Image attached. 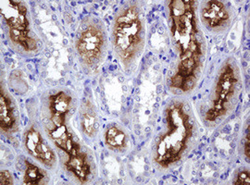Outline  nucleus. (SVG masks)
Here are the masks:
<instances>
[{"label": "nucleus", "instance_id": "nucleus-1", "mask_svg": "<svg viewBox=\"0 0 250 185\" xmlns=\"http://www.w3.org/2000/svg\"><path fill=\"white\" fill-rule=\"evenodd\" d=\"M195 11L194 1L170 2V32L180 59L177 71L170 79V87L186 93L197 85L204 55Z\"/></svg>", "mask_w": 250, "mask_h": 185}, {"label": "nucleus", "instance_id": "nucleus-2", "mask_svg": "<svg viewBox=\"0 0 250 185\" xmlns=\"http://www.w3.org/2000/svg\"><path fill=\"white\" fill-rule=\"evenodd\" d=\"M72 104V98L64 92L51 95L48 98V115L43 123L54 144L67 154L65 167L75 178L84 183L90 175L91 166L87 154L82 152L80 143L68 124Z\"/></svg>", "mask_w": 250, "mask_h": 185}, {"label": "nucleus", "instance_id": "nucleus-3", "mask_svg": "<svg viewBox=\"0 0 250 185\" xmlns=\"http://www.w3.org/2000/svg\"><path fill=\"white\" fill-rule=\"evenodd\" d=\"M167 132L157 143L155 160L168 167L182 159L194 132V125L183 103L171 104L167 108Z\"/></svg>", "mask_w": 250, "mask_h": 185}, {"label": "nucleus", "instance_id": "nucleus-4", "mask_svg": "<svg viewBox=\"0 0 250 185\" xmlns=\"http://www.w3.org/2000/svg\"><path fill=\"white\" fill-rule=\"evenodd\" d=\"M117 54L125 65L134 62L144 44L143 22L138 10L128 7L117 16L113 30Z\"/></svg>", "mask_w": 250, "mask_h": 185}, {"label": "nucleus", "instance_id": "nucleus-5", "mask_svg": "<svg viewBox=\"0 0 250 185\" xmlns=\"http://www.w3.org/2000/svg\"><path fill=\"white\" fill-rule=\"evenodd\" d=\"M1 14L10 42L23 52H35L37 41L31 29L25 5L19 1H1Z\"/></svg>", "mask_w": 250, "mask_h": 185}, {"label": "nucleus", "instance_id": "nucleus-6", "mask_svg": "<svg viewBox=\"0 0 250 185\" xmlns=\"http://www.w3.org/2000/svg\"><path fill=\"white\" fill-rule=\"evenodd\" d=\"M237 85L238 78L234 74V70L230 65L225 66L216 83L213 105L207 113V119L209 122H215L218 118L227 114Z\"/></svg>", "mask_w": 250, "mask_h": 185}, {"label": "nucleus", "instance_id": "nucleus-7", "mask_svg": "<svg viewBox=\"0 0 250 185\" xmlns=\"http://www.w3.org/2000/svg\"><path fill=\"white\" fill-rule=\"evenodd\" d=\"M104 44L105 36L102 30L95 24H91L81 34L76 48L83 62L86 64H94L99 62Z\"/></svg>", "mask_w": 250, "mask_h": 185}, {"label": "nucleus", "instance_id": "nucleus-8", "mask_svg": "<svg viewBox=\"0 0 250 185\" xmlns=\"http://www.w3.org/2000/svg\"><path fill=\"white\" fill-rule=\"evenodd\" d=\"M24 143L26 149L33 158L47 167H53L56 156L52 149L45 144L40 132L35 128H31L25 133Z\"/></svg>", "mask_w": 250, "mask_h": 185}, {"label": "nucleus", "instance_id": "nucleus-9", "mask_svg": "<svg viewBox=\"0 0 250 185\" xmlns=\"http://www.w3.org/2000/svg\"><path fill=\"white\" fill-rule=\"evenodd\" d=\"M201 19L206 26L212 30H218L227 24L230 15L224 3L208 1L201 9Z\"/></svg>", "mask_w": 250, "mask_h": 185}, {"label": "nucleus", "instance_id": "nucleus-10", "mask_svg": "<svg viewBox=\"0 0 250 185\" xmlns=\"http://www.w3.org/2000/svg\"><path fill=\"white\" fill-rule=\"evenodd\" d=\"M18 126V115L16 107L9 95L1 87L0 93V128L6 133L16 131Z\"/></svg>", "mask_w": 250, "mask_h": 185}, {"label": "nucleus", "instance_id": "nucleus-11", "mask_svg": "<svg viewBox=\"0 0 250 185\" xmlns=\"http://www.w3.org/2000/svg\"><path fill=\"white\" fill-rule=\"evenodd\" d=\"M105 141L110 149L118 151L125 148L127 144V136L125 132L117 126H111L106 132Z\"/></svg>", "mask_w": 250, "mask_h": 185}, {"label": "nucleus", "instance_id": "nucleus-12", "mask_svg": "<svg viewBox=\"0 0 250 185\" xmlns=\"http://www.w3.org/2000/svg\"><path fill=\"white\" fill-rule=\"evenodd\" d=\"M26 169L23 176V184L25 185H40L45 179V172L36 165L25 161Z\"/></svg>", "mask_w": 250, "mask_h": 185}, {"label": "nucleus", "instance_id": "nucleus-13", "mask_svg": "<svg viewBox=\"0 0 250 185\" xmlns=\"http://www.w3.org/2000/svg\"><path fill=\"white\" fill-rule=\"evenodd\" d=\"M81 123L83 132L86 135L92 136L95 133V130L97 131V117L96 114L91 110V108H86L81 117Z\"/></svg>", "mask_w": 250, "mask_h": 185}, {"label": "nucleus", "instance_id": "nucleus-14", "mask_svg": "<svg viewBox=\"0 0 250 185\" xmlns=\"http://www.w3.org/2000/svg\"><path fill=\"white\" fill-rule=\"evenodd\" d=\"M0 185H13V178L8 170H2L1 171Z\"/></svg>", "mask_w": 250, "mask_h": 185}, {"label": "nucleus", "instance_id": "nucleus-15", "mask_svg": "<svg viewBox=\"0 0 250 185\" xmlns=\"http://www.w3.org/2000/svg\"><path fill=\"white\" fill-rule=\"evenodd\" d=\"M250 172L247 170V171H243V172L238 174L237 180L235 182V185H250Z\"/></svg>", "mask_w": 250, "mask_h": 185}, {"label": "nucleus", "instance_id": "nucleus-16", "mask_svg": "<svg viewBox=\"0 0 250 185\" xmlns=\"http://www.w3.org/2000/svg\"><path fill=\"white\" fill-rule=\"evenodd\" d=\"M246 154H247V160L250 159V129L248 130V134L246 136Z\"/></svg>", "mask_w": 250, "mask_h": 185}]
</instances>
